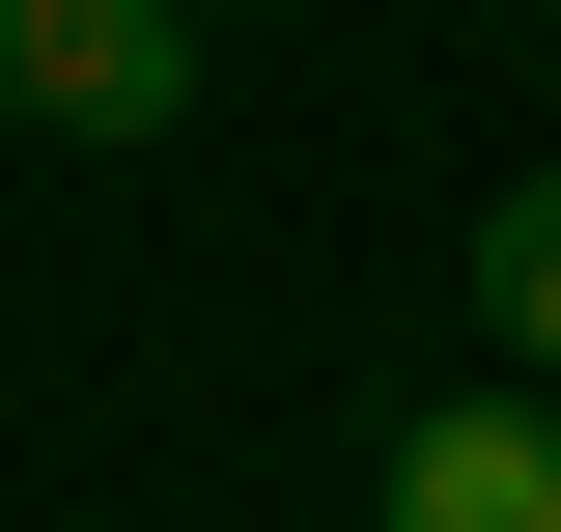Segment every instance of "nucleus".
<instances>
[{
    "label": "nucleus",
    "instance_id": "1",
    "mask_svg": "<svg viewBox=\"0 0 561 532\" xmlns=\"http://www.w3.org/2000/svg\"><path fill=\"white\" fill-rule=\"evenodd\" d=\"M0 113L28 140H169L197 113V0H0Z\"/></svg>",
    "mask_w": 561,
    "mask_h": 532
},
{
    "label": "nucleus",
    "instance_id": "2",
    "mask_svg": "<svg viewBox=\"0 0 561 532\" xmlns=\"http://www.w3.org/2000/svg\"><path fill=\"white\" fill-rule=\"evenodd\" d=\"M365 532H561V393H421Z\"/></svg>",
    "mask_w": 561,
    "mask_h": 532
},
{
    "label": "nucleus",
    "instance_id": "3",
    "mask_svg": "<svg viewBox=\"0 0 561 532\" xmlns=\"http://www.w3.org/2000/svg\"><path fill=\"white\" fill-rule=\"evenodd\" d=\"M449 309L505 336V393H561V169H505V197H478V253H449Z\"/></svg>",
    "mask_w": 561,
    "mask_h": 532
},
{
    "label": "nucleus",
    "instance_id": "4",
    "mask_svg": "<svg viewBox=\"0 0 561 532\" xmlns=\"http://www.w3.org/2000/svg\"><path fill=\"white\" fill-rule=\"evenodd\" d=\"M197 28H225V0H197Z\"/></svg>",
    "mask_w": 561,
    "mask_h": 532
}]
</instances>
